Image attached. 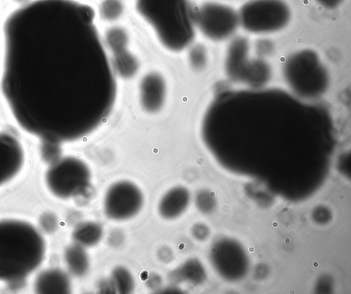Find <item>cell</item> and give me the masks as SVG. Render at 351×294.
Returning a JSON list of instances; mask_svg holds the SVG:
<instances>
[{"instance_id": "cell-1", "label": "cell", "mask_w": 351, "mask_h": 294, "mask_svg": "<svg viewBox=\"0 0 351 294\" xmlns=\"http://www.w3.org/2000/svg\"><path fill=\"white\" fill-rule=\"evenodd\" d=\"M2 36L1 93L21 129L60 145L106 120L117 84L92 8L32 0L7 16Z\"/></svg>"}, {"instance_id": "cell-2", "label": "cell", "mask_w": 351, "mask_h": 294, "mask_svg": "<svg viewBox=\"0 0 351 294\" xmlns=\"http://www.w3.org/2000/svg\"><path fill=\"white\" fill-rule=\"evenodd\" d=\"M45 241L36 228L21 220H0V281L23 280L42 262Z\"/></svg>"}, {"instance_id": "cell-3", "label": "cell", "mask_w": 351, "mask_h": 294, "mask_svg": "<svg viewBox=\"0 0 351 294\" xmlns=\"http://www.w3.org/2000/svg\"><path fill=\"white\" fill-rule=\"evenodd\" d=\"M136 10L166 49L180 51L193 40L195 27L189 0H136Z\"/></svg>"}, {"instance_id": "cell-4", "label": "cell", "mask_w": 351, "mask_h": 294, "mask_svg": "<svg viewBox=\"0 0 351 294\" xmlns=\"http://www.w3.org/2000/svg\"><path fill=\"white\" fill-rule=\"evenodd\" d=\"M284 79L293 95L310 101L327 90L330 76L316 51L304 49L291 53L282 65Z\"/></svg>"}, {"instance_id": "cell-5", "label": "cell", "mask_w": 351, "mask_h": 294, "mask_svg": "<svg viewBox=\"0 0 351 294\" xmlns=\"http://www.w3.org/2000/svg\"><path fill=\"white\" fill-rule=\"evenodd\" d=\"M250 42L247 38L237 36L229 43L225 56L224 69L232 81L260 88L269 81L271 69L261 58L249 56Z\"/></svg>"}, {"instance_id": "cell-6", "label": "cell", "mask_w": 351, "mask_h": 294, "mask_svg": "<svg viewBox=\"0 0 351 294\" xmlns=\"http://www.w3.org/2000/svg\"><path fill=\"white\" fill-rule=\"evenodd\" d=\"M239 25L254 34H267L285 28L291 20V10L284 0H249L238 12Z\"/></svg>"}, {"instance_id": "cell-7", "label": "cell", "mask_w": 351, "mask_h": 294, "mask_svg": "<svg viewBox=\"0 0 351 294\" xmlns=\"http://www.w3.org/2000/svg\"><path fill=\"white\" fill-rule=\"evenodd\" d=\"M45 180L50 192L66 199L86 193L90 185V171L86 164L73 156L60 157L49 164Z\"/></svg>"}, {"instance_id": "cell-8", "label": "cell", "mask_w": 351, "mask_h": 294, "mask_svg": "<svg viewBox=\"0 0 351 294\" xmlns=\"http://www.w3.org/2000/svg\"><path fill=\"white\" fill-rule=\"evenodd\" d=\"M195 27L207 38L221 41L231 37L239 25L238 12L231 6L206 1L193 10Z\"/></svg>"}, {"instance_id": "cell-9", "label": "cell", "mask_w": 351, "mask_h": 294, "mask_svg": "<svg viewBox=\"0 0 351 294\" xmlns=\"http://www.w3.org/2000/svg\"><path fill=\"white\" fill-rule=\"evenodd\" d=\"M143 204L140 188L130 181L122 180L112 184L104 199L106 215L115 221L127 220L135 216Z\"/></svg>"}, {"instance_id": "cell-10", "label": "cell", "mask_w": 351, "mask_h": 294, "mask_svg": "<svg viewBox=\"0 0 351 294\" xmlns=\"http://www.w3.org/2000/svg\"><path fill=\"white\" fill-rule=\"evenodd\" d=\"M24 160V151L19 140L8 132H0V186L20 172Z\"/></svg>"}, {"instance_id": "cell-11", "label": "cell", "mask_w": 351, "mask_h": 294, "mask_svg": "<svg viewBox=\"0 0 351 294\" xmlns=\"http://www.w3.org/2000/svg\"><path fill=\"white\" fill-rule=\"evenodd\" d=\"M166 93V82L161 74L150 72L142 78L140 83V103L146 112H158L165 103Z\"/></svg>"}, {"instance_id": "cell-12", "label": "cell", "mask_w": 351, "mask_h": 294, "mask_svg": "<svg viewBox=\"0 0 351 294\" xmlns=\"http://www.w3.org/2000/svg\"><path fill=\"white\" fill-rule=\"evenodd\" d=\"M189 201L190 193L186 188L173 187L161 197L158 206V212L164 219H176L184 212Z\"/></svg>"}, {"instance_id": "cell-13", "label": "cell", "mask_w": 351, "mask_h": 294, "mask_svg": "<svg viewBox=\"0 0 351 294\" xmlns=\"http://www.w3.org/2000/svg\"><path fill=\"white\" fill-rule=\"evenodd\" d=\"M36 291L41 293H68L71 291L70 280L59 269H48L37 277Z\"/></svg>"}, {"instance_id": "cell-14", "label": "cell", "mask_w": 351, "mask_h": 294, "mask_svg": "<svg viewBox=\"0 0 351 294\" xmlns=\"http://www.w3.org/2000/svg\"><path fill=\"white\" fill-rule=\"evenodd\" d=\"M103 236L100 224L94 221H85L78 224L73 230L75 243L83 247H92L97 244Z\"/></svg>"}, {"instance_id": "cell-15", "label": "cell", "mask_w": 351, "mask_h": 294, "mask_svg": "<svg viewBox=\"0 0 351 294\" xmlns=\"http://www.w3.org/2000/svg\"><path fill=\"white\" fill-rule=\"evenodd\" d=\"M64 260L69 270L75 276L84 275L89 269V258L84 247L76 243L67 247Z\"/></svg>"}, {"instance_id": "cell-16", "label": "cell", "mask_w": 351, "mask_h": 294, "mask_svg": "<svg viewBox=\"0 0 351 294\" xmlns=\"http://www.w3.org/2000/svg\"><path fill=\"white\" fill-rule=\"evenodd\" d=\"M112 68L123 78L135 75L139 68L137 58L128 49L112 53Z\"/></svg>"}, {"instance_id": "cell-17", "label": "cell", "mask_w": 351, "mask_h": 294, "mask_svg": "<svg viewBox=\"0 0 351 294\" xmlns=\"http://www.w3.org/2000/svg\"><path fill=\"white\" fill-rule=\"evenodd\" d=\"M104 40L107 47L114 53L128 49L129 34L123 27L113 25L105 32Z\"/></svg>"}, {"instance_id": "cell-18", "label": "cell", "mask_w": 351, "mask_h": 294, "mask_svg": "<svg viewBox=\"0 0 351 294\" xmlns=\"http://www.w3.org/2000/svg\"><path fill=\"white\" fill-rule=\"evenodd\" d=\"M125 10L123 0H101L98 6L99 18L107 23H114L121 19Z\"/></svg>"}, {"instance_id": "cell-19", "label": "cell", "mask_w": 351, "mask_h": 294, "mask_svg": "<svg viewBox=\"0 0 351 294\" xmlns=\"http://www.w3.org/2000/svg\"><path fill=\"white\" fill-rule=\"evenodd\" d=\"M171 276L178 282L184 281L195 284L201 280L202 268L196 261L189 260L176 269Z\"/></svg>"}, {"instance_id": "cell-20", "label": "cell", "mask_w": 351, "mask_h": 294, "mask_svg": "<svg viewBox=\"0 0 351 294\" xmlns=\"http://www.w3.org/2000/svg\"><path fill=\"white\" fill-rule=\"evenodd\" d=\"M110 279L117 293H130L134 289V279L132 273L122 266L117 267L112 270Z\"/></svg>"}, {"instance_id": "cell-21", "label": "cell", "mask_w": 351, "mask_h": 294, "mask_svg": "<svg viewBox=\"0 0 351 294\" xmlns=\"http://www.w3.org/2000/svg\"><path fill=\"white\" fill-rule=\"evenodd\" d=\"M188 58L191 66L194 70L201 71L205 68L207 64L206 49L202 45H195L190 49Z\"/></svg>"}, {"instance_id": "cell-22", "label": "cell", "mask_w": 351, "mask_h": 294, "mask_svg": "<svg viewBox=\"0 0 351 294\" xmlns=\"http://www.w3.org/2000/svg\"><path fill=\"white\" fill-rule=\"evenodd\" d=\"M60 145L42 143L41 154L43 159L49 164L60 157Z\"/></svg>"}, {"instance_id": "cell-23", "label": "cell", "mask_w": 351, "mask_h": 294, "mask_svg": "<svg viewBox=\"0 0 351 294\" xmlns=\"http://www.w3.org/2000/svg\"><path fill=\"white\" fill-rule=\"evenodd\" d=\"M274 50V44L267 39H261L257 40L256 43V51L259 58H263L266 56L270 55Z\"/></svg>"}, {"instance_id": "cell-24", "label": "cell", "mask_w": 351, "mask_h": 294, "mask_svg": "<svg viewBox=\"0 0 351 294\" xmlns=\"http://www.w3.org/2000/svg\"><path fill=\"white\" fill-rule=\"evenodd\" d=\"M98 290L101 293H117L115 287L111 279L102 280L98 284Z\"/></svg>"}, {"instance_id": "cell-25", "label": "cell", "mask_w": 351, "mask_h": 294, "mask_svg": "<svg viewBox=\"0 0 351 294\" xmlns=\"http://www.w3.org/2000/svg\"><path fill=\"white\" fill-rule=\"evenodd\" d=\"M320 5L327 9L337 8L343 0H315Z\"/></svg>"}, {"instance_id": "cell-26", "label": "cell", "mask_w": 351, "mask_h": 294, "mask_svg": "<svg viewBox=\"0 0 351 294\" xmlns=\"http://www.w3.org/2000/svg\"><path fill=\"white\" fill-rule=\"evenodd\" d=\"M117 237H114V236L111 233V234L109 236V243L112 246H118L121 243H122L123 240V235L121 234L119 230H117Z\"/></svg>"}]
</instances>
